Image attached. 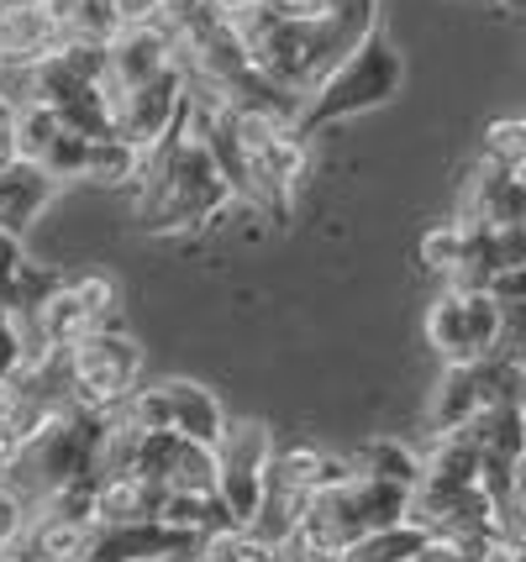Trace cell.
<instances>
[{"label":"cell","instance_id":"1","mask_svg":"<svg viewBox=\"0 0 526 562\" xmlns=\"http://www.w3.org/2000/svg\"><path fill=\"white\" fill-rule=\"evenodd\" d=\"M143 195H137V216L148 232H190V226H211L222 221L226 205H237V190L222 173L216 153L190 122V105L169 143L143 153Z\"/></svg>","mask_w":526,"mask_h":562},{"label":"cell","instance_id":"2","mask_svg":"<svg viewBox=\"0 0 526 562\" xmlns=\"http://www.w3.org/2000/svg\"><path fill=\"white\" fill-rule=\"evenodd\" d=\"M401 85H405L401 48H395L384 32H374L363 48H352L348 58L301 100V132H322V126H332V122L379 111V105H390V100L401 95Z\"/></svg>","mask_w":526,"mask_h":562},{"label":"cell","instance_id":"3","mask_svg":"<svg viewBox=\"0 0 526 562\" xmlns=\"http://www.w3.org/2000/svg\"><path fill=\"white\" fill-rule=\"evenodd\" d=\"M505 331V305L490 290L443 284V294L426 311V342L443 363H484Z\"/></svg>","mask_w":526,"mask_h":562},{"label":"cell","instance_id":"4","mask_svg":"<svg viewBox=\"0 0 526 562\" xmlns=\"http://www.w3.org/2000/svg\"><path fill=\"white\" fill-rule=\"evenodd\" d=\"M64 358L75 379V405L85 411H116L137 390V373H143V347L111 326H96L90 337H79Z\"/></svg>","mask_w":526,"mask_h":562},{"label":"cell","instance_id":"5","mask_svg":"<svg viewBox=\"0 0 526 562\" xmlns=\"http://www.w3.org/2000/svg\"><path fill=\"white\" fill-rule=\"evenodd\" d=\"M216 452H222V484H216V494L226 499V510L237 515V526L248 531V520L264 505L269 463H275V452H279L275 431L264 420H226Z\"/></svg>","mask_w":526,"mask_h":562},{"label":"cell","instance_id":"6","mask_svg":"<svg viewBox=\"0 0 526 562\" xmlns=\"http://www.w3.org/2000/svg\"><path fill=\"white\" fill-rule=\"evenodd\" d=\"M190 105V90H184V64H175L169 74H158L148 85L126 90L116 105H111V122H116V137L137 147V153H153L158 143H169V132L179 126Z\"/></svg>","mask_w":526,"mask_h":562},{"label":"cell","instance_id":"7","mask_svg":"<svg viewBox=\"0 0 526 562\" xmlns=\"http://www.w3.org/2000/svg\"><path fill=\"white\" fill-rule=\"evenodd\" d=\"M179 64V37L169 26H132L122 32L116 43H111V74H105V100L116 105L126 90H137V85H148L158 74H169Z\"/></svg>","mask_w":526,"mask_h":562},{"label":"cell","instance_id":"8","mask_svg":"<svg viewBox=\"0 0 526 562\" xmlns=\"http://www.w3.org/2000/svg\"><path fill=\"white\" fill-rule=\"evenodd\" d=\"M201 537L179 531L169 520H132V526H101L85 562H164L179 552H195Z\"/></svg>","mask_w":526,"mask_h":562},{"label":"cell","instance_id":"9","mask_svg":"<svg viewBox=\"0 0 526 562\" xmlns=\"http://www.w3.org/2000/svg\"><path fill=\"white\" fill-rule=\"evenodd\" d=\"M69 43V32L43 11V0H0V69L43 64Z\"/></svg>","mask_w":526,"mask_h":562},{"label":"cell","instance_id":"10","mask_svg":"<svg viewBox=\"0 0 526 562\" xmlns=\"http://www.w3.org/2000/svg\"><path fill=\"white\" fill-rule=\"evenodd\" d=\"M64 190V179H53L48 164H32V158H16L0 169V232H16L22 237L32 221L48 211Z\"/></svg>","mask_w":526,"mask_h":562},{"label":"cell","instance_id":"11","mask_svg":"<svg viewBox=\"0 0 526 562\" xmlns=\"http://www.w3.org/2000/svg\"><path fill=\"white\" fill-rule=\"evenodd\" d=\"M463 216L484 221V226H526V179H516V169H505L495 158H484L469 173Z\"/></svg>","mask_w":526,"mask_h":562},{"label":"cell","instance_id":"12","mask_svg":"<svg viewBox=\"0 0 526 562\" xmlns=\"http://www.w3.org/2000/svg\"><path fill=\"white\" fill-rule=\"evenodd\" d=\"M96 331V316L85 311V300H79L75 284H64L58 294H48L32 316H26V337L32 347H48V352H69L79 337H90Z\"/></svg>","mask_w":526,"mask_h":562},{"label":"cell","instance_id":"13","mask_svg":"<svg viewBox=\"0 0 526 562\" xmlns=\"http://www.w3.org/2000/svg\"><path fill=\"white\" fill-rule=\"evenodd\" d=\"M101 520H64V515H32L26 537L16 541V552L32 562H85L96 547Z\"/></svg>","mask_w":526,"mask_h":562},{"label":"cell","instance_id":"14","mask_svg":"<svg viewBox=\"0 0 526 562\" xmlns=\"http://www.w3.org/2000/svg\"><path fill=\"white\" fill-rule=\"evenodd\" d=\"M164 499L169 484H158L148 473H116L101 484V526H132V520H164Z\"/></svg>","mask_w":526,"mask_h":562},{"label":"cell","instance_id":"15","mask_svg":"<svg viewBox=\"0 0 526 562\" xmlns=\"http://www.w3.org/2000/svg\"><path fill=\"white\" fill-rule=\"evenodd\" d=\"M164 394H169V420H175L179 437L222 441L226 411H222V400L205 390V384H195V379H164Z\"/></svg>","mask_w":526,"mask_h":562},{"label":"cell","instance_id":"16","mask_svg":"<svg viewBox=\"0 0 526 562\" xmlns=\"http://www.w3.org/2000/svg\"><path fill=\"white\" fill-rule=\"evenodd\" d=\"M484 411V390H479V363H443L437 394H432V431H458Z\"/></svg>","mask_w":526,"mask_h":562},{"label":"cell","instance_id":"17","mask_svg":"<svg viewBox=\"0 0 526 562\" xmlns=\"http://www.w3.org/2000/svg\"><path fill=\"white\" fill-rule=\"evenodd\" d=\"M432 547V531L422 520H395V526H379L369 537H358L343 552L348 562H416Z\"/></svg>","mask_w":526,"mask_h":562},{"label":"cell","instance_id":"18","mask_svg":"<svg viewBox=\"0 0 526 562\" xmlns=\"http://www.w3.org/2000/svg\"><path fill=\"white\" fill-rule=\"evenodd\" d=\"M352 468H358V473H369V479L405 484V490H416V484L426 479V458H416L411 447H401V441H390V437L363 441V447L352 452Z\"/></svg>","mask_w":526,"mask_h":562},{"label":"cell","instance_id":"19","mask_svg":"<svg viewBox=\"0 0 526 562\" xmlns=\"http://www.w3.org/2000/svg\"><path fill=\"white\" fill-rule=\"evenodd\" d=\"M469 221L463 216H452V221H443V226H432L422 237V269L426 273H437L443 284H448L452 273L463 269V258H469Z\"/></svg>","mask_w":526,"mask_h":562},{"label":"cell","instance_id":"20","mask_svg":"<svg viewBox=\"0 0 526 562\" xmlns=\"http://www.w3.org/2000/svg\"><path fill=\"white\" fill-rule=\"evenodd\" d=\"M16 153L22 158H32V164H43L48 158V147L58 143V132H64V116L53 111L48 100H32V105H22L16 111Z\"/></svg>","mask_w":526,"mask_h":562},{"label":"cell","instance_id":"21","mask_svg":"<svg viewBox=\"0 0 526 562\" xmlns=\"http://www.w3.org/2000/svg\"><path fill=\"white\" fill-rule=\"evenodd\" d=\"M143 173V153L126 143V137H96V147H90V184H126V179H137Z\"/></svg>","mask_w":526,"mask_h":562},{"label":"cell","instance_id":"22","mask_svg":"<svg viewBox=\"0 0 526 562\" xmlns=\"http://www.w3.org/2000/svg\"><path fill=\"white\" fill-rule=\"evenodd\" d=\"M90 147H96V137H85V132H69V126H64L43 164H48L53 179H85V173H90Z\"/></svg>","mask_w":526,"mask_h":562},{"label":"cell","instance_id":"23","mask_svg":"<svg viewBox=\"0 0 526 562\" xmlns=\"http://www.w3.org/2000/svg\"><path fill=\"white\" fill-rule=\"evenodd\" d=\"M64 290V273L58 269H48V263H32V258H26L22 263V279H16V316H32V311H37V305H43V300H48V294H58Z\"/></svg>","mask_w":526,"mask_h":562},{"label":"cell","instance_id":"24","mask_svg":"<svg viewBox=\"0 0 526 562\" xmlns=\"http://www.w3.org/2000/svg\"><path fill=\"white\" fill-rule=\"evenodd\" d=\"M484 158H495L505 169H516L526 158V116H505L484 132Z\"/></svg>","mask_w":526,"mask_h":562},{"label":"cell","instance_id":"25","mask_svg":"<svg viewBox=\"0 0 526 562\" xmlns=\"http://www.w3.org/2000/svg\"><path fill=\"white\" fill-rule=\"evenodd\" d=\"M22 237L16 232H0V311H11L16 316V279H22Z\"/></svg>","mask_w":526,"mask_h":562},{"label":"cell","instance_id":"26","mask_svg":"<svg viewBox=\"0 0 526 562\" xmlns=\"http://www.w3.org/2000/svg\"><path fill=\"white\" fill-rule=\"evenodd\" d=\"M26 526H32V510L22 505V494L0 479V552H11L26 537Z\"/></svg>","mask_w":526,"mask_h":562},{"label":"cell","instance_id":"27","mask_svg":"<svg viewBox=\"0 0 526 562\" xmlns=\"http://www.w3.org/2000/svg\"><path fill=\"white\" fill-rule=\"evenodd\" d=\"M79 300H85V311L96 316V326H105L111 321V311H116V284L105 279V273H85V279H75Z\"/></svg>","mask_w":526,"mask_h":562},{"label":"cell","instance_id":"28","mask_svg":"<svg viewBox=\"0 0 526 562\" xmlns=\"http://www.w3.org/2000/svg\"><path fill=\"white\" fill-rule=\"evenodd\" d=\"M501 531L505 537L526 541V473L516 468V484H511V494L501 499Z\"/></svg>","mask_w":526,"mask_h":562},{"label":"cell","instance_id":"29","mask_svg":"<svg viewBox=\"0 0 526 562\" xmlns=\"http://www.w3.org/2000/svg\"><path fill=\"white\" fill-rule=\"evenodd\" d=\"M490 294H495L501 305H526V269H501L490 279Z\"/></svg>","mask_w":526,"mask_h":562},{"label":"cell","instance_id":"30","mask_svg":"<svg viewBox=\"0 0 526 562\" xmlns=\"http://www.w3.org/2000/svg\"><path fill=\"white\" fill-rule=\"evenodd\" d=\"M416 562H479V552H474V547H463V541L432 537V547H426Z\"/></svg>","mask_w":526,"mask_h":562},{"label":"cell","instance_id":"31","mask_svg":"<svg viewBox=\"0 0 526 562\" xmlns=\"http://www.w3.org/2000/svg\"><path fill=\"white\" fill-rule=\"evenodd\" d=\"M269 5H275L279 16H295V22H316V16H322L332 0H269Z\"/></svg>","mask_w":526,"mask_h":562},{"label":"cell","instance_id":"32","mask_svg":"<svg viewBox=\"0 0 526 562\" xmlns=\"http://www.w3.org/2000/svg\"><path fill=\"white\" fill-rule=\"evenodd\" d=\"M79 5H85V0H43V11H48V16H53V22H58V26H64V32L75 26Z\"/></svg>","mask_w":526,"mask_h":562},{"label":"cell","instance_id":"33","mask_svg":"<svg viewBox=\"0 0 526 562\" xmlns=\"http://www.w3.org/2000/svg\"><path fill=\"white\" fill-rule=\"evenodd\" d=\"M516 394H522V405H526V363H516Z\"/></svg>","mask_w":526,"mask_h":562},{"label":"cell","instance_id":"34","mask_svg":"<svg viewBox=\"0 0 526 562\" xmlns=\"http://www.w3.org/2000/svg\"><path fill=\"white\" fill-rule=\"evenodd\" d=\"M0 562H32V558H26V552H16V547H11V552H0Z\"/></svg>","mask_w":526,"mask_h":562},{"label":"cell","instance_id":"35","mask_svg":"<svg viewBox=\"0 0 526 562\" xmlns=\"http://www.w3.org/2000/svg\"><path fill=\"white\" fill-rule=\"evenodd\" d=\"M495 5H505V11H526V0H495Z\"/></svg>","mask_w":526,"mask_h":562},{"label":"cell","instance_id":"36","mask_svg":"<svg viewBox=\"0 0 526 562\" xmlns=\"http://www.w3.org/2000/svg\"><path fill=\"white\" fill-rule=\"evenodd\" d=\"M226 5H232V11H243V5H253V0H226Z\"/></svg>","mask_w":526,"mask_h":562},{"label":"cell","instance_id":"37","mask_svg":"<svg viewBox=\"0 0 526 562\" xmlns=\"http://www.w3.org/2000/svg\"><path fill=\"white\" fill-rule=\"evenodd\" d=\"M295 562H301V558H295Z\"/></svg>","mask_w":526,"mask_h":562}]
</instances>
